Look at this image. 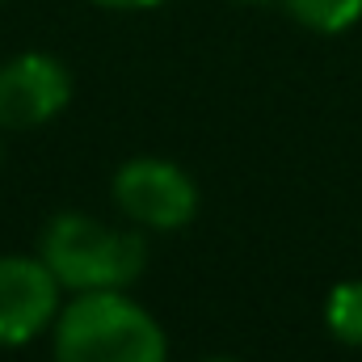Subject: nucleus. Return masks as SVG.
I'll return each instance as SVG.
<instances>
[{
    "label": "nucleus",
    "mask_w": 362,
    "mask_h": 362,
    "mask_svg": "<svg viewBox=\"0 0 362 362\" xmlns=\"http://www.w3.org/2000/svg\"><path fill=\"white\" fill-rule=\"evenodd\" d=\"M55 362H169V337L122 291H81L55 316Z\"/></svg>",
    "instance_id": "1"
},
{
    "label": "nucleus",
    "mask_w": 362,
    "mask_h": 362,
    "mask_svg": "<svg viewBox=\"0 0 362 362\" xmlns=\"http://www.w3.org/2000/svg\"><path fill=\"white\" fill-rule=\"evenodd\" d=\"M42 262L64 291H122L148 266V240L89 215H55L42 232Z\"/></svg>",
    "instance_id": "2"
},
{
    "label": "nucleus",
    "mask_w": 362,
    "mask_h": 362,
    "mask_svg": "<svg viewBox=\"0 0 362 362\" xmlns=\"http://www.w3.org/2000/svg\"><path fill=\"white\" fill-rule=\"evenodd\" d=\"M114 202L127 219L156 232H173L198 215V185L173 160L139 156L114 173Z\"/></svg>",
    "instance_id": "3"
},
{
    "label": "nucleus",
    "mask_w": 362,
    "mask_h": 362,
    "mask_svg": "<svg viewBox=\"0 0 362 362\" xmlns=\"http://www.w3.org/2000/svg\"><path fill=\"white\" fill-rule=\"evenodd\" d=\"M72 97V76L51 55H17L0 68V127L25 131L51 122Z\"/></svg>",
    "instance_id": "4"
},
{
    "label": "nucleus",
    "mask_w": 362,
    "mask_h": 362,
    "mask_svg": "<svg viewBox=\"0 0 362 362\" xmlns=\"http://www.w3.org/2000/svg\"><path fill=\"white\" fill-rule=\"evenodd\" d=\"M59 278L47 262L0 257V346H25L59 316Z\"/></svg>",
    "instance_id": "5"
},
{
    "label": "nucleus",
    "mask_w": 362,
    "mask_h": 362,
    "mask_svg": "<svg viewBox=\"0 0 362 362\" xmlns=\"http://www.w3.org/2000/svg\"><path fill=\"white\" fill-rule=\"evenodd\" d=\"M325 325H329V333H333L341 346L362 350V278L341 282V286H333V291H329Z\"/></svg>",
    "instance_id": "6"
},
{
    "label": "nucleus",
    "mask_w": 362,
    "mask_h": 362,
    "mask_svg": "<svg viewBox=\"0 0 362 362\" xmlns=\"http://www.w3.org/2000/svg\"><path fill=\"white\" fill-rule=\"evenodd\" d=\"M282 4L299 25L316 34H341L362 17V0H282Z\"/></svg>",
    "instance_id": "7"
},
{
    "label": "nucleus",
    "mask_w": 362,
    "mask_h": 362,
    "mask_svg": "<svg viewBox=\"0 0 362 362\" xmlns=\"http://www.w3.org/2000/svg\"><path fill=\"white\" fill-rule=\"evenodd\" d=\"M93 4H105V8H152V4H165V0H93Z\"/></svg>",
    "instance_id": "8"
},
{
    "label": "nucleus",
    "mask_w": 362,
    "mask_h": 362,
    "mask_svg": "<svg viewBox=\"0 0 362 362\" xmlns=\"http://www.w3.org/2000/svg\"><path fill=\"white\" fill-rule=\"evenodd\" d=\"M211 362H236V358H211Z\"/></svg>",
    "instance_id": "9"
}]
</instances>
